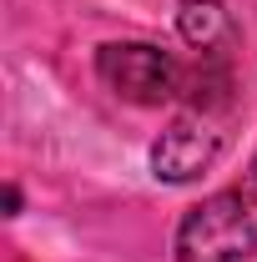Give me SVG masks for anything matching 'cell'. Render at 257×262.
<instances>
[{
    "label": "cell",
    "mask_w": 257,
    "mask_h": 262,
    "mask_svg": "<svg viewBox=\"0 0 257 262\" xmlns=\"http://www.w3.org/2000/svg\"><path fill=\"white\" fill-rule=\"evenodd\" d=\"M96 76L121 101H136V106H161V101H177L182 91H187V71H182V61L166 56L161 46H146V40L101 46Z\"/></svg>",
    "instance_id": "obj_2"
},
{
    "label": "cell",
    "mask_w": 257,
    "mask_h": 262,
    "mask_svg": "<svg viewBox=\"0 0 257 262\" xmlns=\"http://www.w3.org/2000/svg\"><path fill=\"white\" fill-rule=\"evenodd\" d=\"M177 26H182V40L197 51H217L222 40H232V15L222 10V0H187Z\"/></svg>",
    "instance_id": "obj_4"
},
{
    "label": "cell",
    "mask_w": 257,
    "mask_h": 262,
    "mask_svg": "<svg viewBox=\"0 0 257 262\" xmlns=\"http://www.w3.org/2000/svg\"><path fill=\"white\" fill-rule=\"evenodd\" d=\"M217 151H222V131L212 126L202 111H192V116H177L157 136L152 166H157L161 182H192V177H202L207 166L217 162Z\"/></svg>",
    "instance_id": "obj_3"
},
{
    "label": "cell",
    "mask_w": 257,
    "mask_h": 262,
    "mask_svg": "<svg viewBox=\"0 0 257 262\" xmlns=\"http://www.w3.org/2000/svg\"><path fill=\"white\" fill-rule=\"evenodd\" d=\"M177 262H247L257 252V157L242 182L202 196L177 222Z\"/></svg>",
    "instance_id": "obj_1"
}]
</instances>
